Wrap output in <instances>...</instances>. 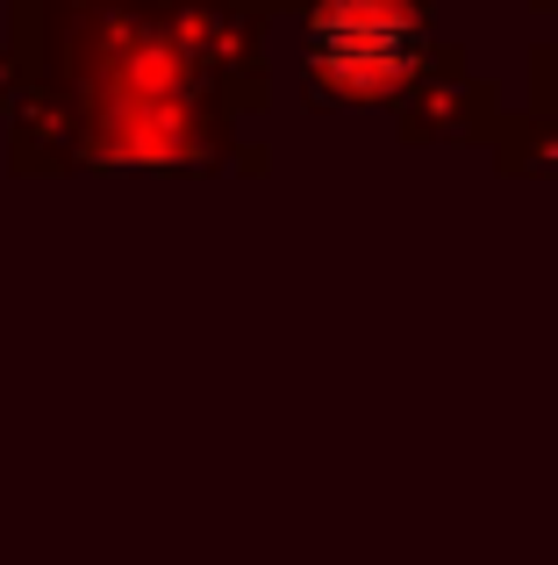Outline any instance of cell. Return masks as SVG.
Returning <instances> with one entry per match:
<instances>
[{"instance_id": "1", "label": "cell", "mask_w": 558, "mask_h": 565, "mask_svg": "<svg viewBox=\"0 0 558 565\" xmlns=\"http://www.w3.org/2000/svg\"><path fill=\"white\" fill-rule=\"evenodd\" d=\"M308 57L322 79L373 94L408 65V14L387 0H330L308 29Z\"/></svg>"}]
</instances>
